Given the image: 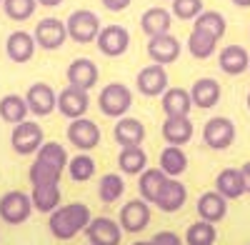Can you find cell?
Returning <instances> with one entry per match:
<instances>
[{
	"mask_svg": "<svg viewBox=\"0 0 250 245\" xmlns=\"http://www.w3.org/2000/svg\"><path fill=\"white\" fill-rule=\"evenodd\" d=\"M90 208L83 203H70V205H58L50 218H48V228L53 238L58 240H70L78 233H85L88 223H90Z\"/></svg>",
	"mask_w": 250,
	"mask_h": 245,
	"instance_id": "cell-1",
	"label": "cell"
},
{
	"mask_svg": "<svg viewBox=\"0 0 250 245\" xmlns=\"http://www.w3.org/2000/svg\"><path fill=\"white\" fill-rule=\"evenodd\" d=\"M133 105V93L123 83H108L98 95V108L108 118H123Z\"/></svg>",
	"mask_w": 250,
	"mask_h": 245,
	"instance_id": "cell-2",
	"label": "cell"
},
{
	"mask_svg": "<svg viewBox=\"0 0 250 245\" xmlns=\"http://www.w3.org/2000/svg\"><path fill=\"white\" fill-rule=\"evenodd\" d=\"M65 28H68L70 40H75L80 45H88V43H95L103 25H100V18L93 10H73L65 20Z\"/></svg>",
	"mask_w": 250,
	"mask_h": 245,
	"instance_id": "cell-3",
	"label": "cell"
},
{
	"mask_svg": "<svg viewBox=\"0 0 250 245\" xmlns=\"http://www.w3.org/2000/svg\"><path fill=\"white\" fill-rule=\"evenodd\" d=\"M33 215V198L23 190H10L0 198V218L8 225H23Z\"/></svg>",
	"mask_w": 250,
	"mask_h": 245,
	"instance_id": "cell-4",
	"label": "cell"
},
{
	"mask_svg": "<svg viewBox=\"0 0 250 245\" xmlns=\"http://www.w3.org/2000/svg\"><path fill=\"white\" fill-rule=\"evenodd\" d=\"M203 143L210 150H228L235 143V122L225 115H215L205 122Z\"/></svg>",
	"mask_w": 250,
	"mask_h": 245,
	"instance_id": "cell-5",
	"label": "cell"
},
{
	"mask_svg": "<svg viewBox=\"0 0 250 245\" xmlns=\"http://www.w3.org/2000/svg\"><path fill=\"white\" fill-rule=\"evenodd\" d=\"M45 143L43 128L35 120H23L13 125V135H10V145L18 155H35L38 148Z\"/></svg>",
	"mask_w": 250,
	"mask_h": 245,
	"instance_id": "cell-6",
	"label": "cell"
},
{
	"mask_svg": "<svg viewBox=\"0 0 250 245\" xmlns=\"http://www.w3.org/2000/svg\"><path fill=\"white\" fill-rule=\"evenodd\" d=\"M68 140H70L73 148H78L83 153L95 150L100 145V128H98V122L95 120H88L85 115L70 120V125H68Z\"/></svg>",
	"mask_w": 250,
	"mask_h": 245,
	"instance_id": "cell-7",
	"label": "cell"
},
{
	"mask_svg": "<svg viewBox=\"0 0 250 245\" xmlns=\"http://www.w3.org/2000/svg\"><path fill=\"white\" fill-rule=\"evenodd\" d=\"M120 228L123 233H140L148 228V223H150V203L148 200H143V198H133L128 200L125 205L120 208Z\"/></svg>",
	"mask_w": 250,
	"mask_h": 245,
	"instance_id": "cell-8",
	"label": "cell"
},
{
	"mask_svg": "<svg viewBox=\"0 0 250 245\" xmlns=\"http://www.w3.org/2000/svg\"><path fill=\"white\" fill-rule=\"evenodd\" d=\"M95 45L103 55H108V58H120L125 55V50L130 48V33L128 28H123V25H105V28H100L98 38H95Z\"/></svg>",
	"mask_w": 250,
	"mask_h": 245,
	"instance_id": "cell-9",
	"label": "cell"
},
{
	"mask_svg": "<svg viewBox=\"0 0 250 245\" xmlns=\"http://www.w3.org/2000/svg\"><path fill=\"white\" fill-rule=\"evenodd\" d=\"M33 35H35L38 48H43V50H60L62 45H65V40H68V28L58 18H43L35 25Z\"/></svg>",
	"mask_w": 250,
	"mask_h": 245,
	"instance_id": "cell-10",
	"label": "cell"
},
{
	"mask_svg": "<svg viewBox=\"0 0 250 245\" xmlns=\"http://www.w3.org/2000/svg\"><path fill=\"white\" fill-rule=\"evenodd\" d=\"M135 88L140 95L145 98H160L165 90H168V70H165V65L160 63H153L148 68H143L138 73V80H135Z\"/></svg>",
	"mask_w": 250,
	"mask_h": 245,
	"instance_id": "cell-11",
	"label": "cell"
},
{
	"mask_svg": "<svg viewBox=\"0 0 250 245\" xmlns=\"http://www.w3.org/2000/svg\"><path fill=\"white\" fill-rule=\"evenodd\" d=\"M85 235H88L90 245H120L123 228L113 218L100 215V218H90L88 228H85Z\"/></svg>",
	"mask_w": 250,
	"mask_h": 245,
	"instance_id": "cell-12",
	"label": "cell"
},
{
	"mask_svg": "<svg viewBox=\"0 0 250 245\" xmlns=\"http://www.w3.org/2000/svg\"><path fill=\"white\" fill-rule=\"evenodd\" d=\"M90 108V95L88 90L83 88H75V85H68L58 93V110L60 115H65L68 120H75V118H83Z\"/></svg>",
	"mask_w": 250,
	"mask_h": 245,
	"instance_id": "cell-13",
	"label": "cell"
},
{
	"mask_svg": "<svg viewBox=\"0 0 250 245\" xmlns=\"http://www.w3.org/2000/svg\"><path fill=\"white\" fill-rule=\"evenodd\" d=\"M180 40L173 38L170 33H163V35H153L148 40V55L153 63H160V65H170L180 58Z\"/></svg>",
	"mask_w": 250,
	"mask_h": 245,
	"instance_id": "cell-14",
	"label": "cell"
},
{
	"mask_svg": "<svg viewBox=\"0 0 250 245\" xmlns=\"http://www.w3.org/2000/svg\"><path fill=\"white\" fill-rule=\"evenodd\" d=\"M25 100H28V108L35 118H45L58 108V95L48 83H33L25 93Z\"/></svg>",
	"mask_w": 250,
	"mask_h": 245,
	"instance_id": "cell-15",
	"label": "cell"
},
{
	"mask_svg": "<svg viewBox=\"0 0 250 245\" xmlns=\"http://www.w3.org/2000/svg\"><path fill=\"white\" fill-rule=\"evenodd\" d=\"M65 78H68V85L90 90V88H95V83H98L100 70H98V65L93 63L90 58H75L73 63L68 65V70H65Z\"/></svg>",
	"mask_w": 250,
	"mask_h": 245,
	"instance_id": "cell-16",
	"label": "cell"
},
{
	"mask_svg": "<svg viewBox=\"0 0 250 245\" xmlns=\"http://www.w3.org/2000/svg\"><path fill=\"white\" fill-rule=\"evenodd\" d=\"M220 95L223 88L215 78H198L195 83L190 85V98H193V105L200 110H210L220 103Z\"/></svg>",
	"mask_w": 250,
	"mask_h": 245,
	"instance_id": "cell-17",
	"label": "cell"
},
{
	"mask_svg": "<svg viewBox=\"0 0 250 245\" xmlns=\"http://www.w3.org/2000/svg\"><path fill=\"white\" fill-rule=\"evenodd\" d=\"M35 45H38L35 35H30L25 30H15L5 40V53H8V58L13 60L15 65H23V63H28V60H33Z\"/></svg>",
	"mask_w": 250,
	"mask_h": 245,
	"instance_id": "cell-18",
	"label": "cell"
},
{
	"mask_svg": "<svg viewBox=\"0 0 250 245\" xmlns=\"http://www.w3.org/2000/svg\"><path fill=\"white\" fill-rule=\"evenodd\" d=\"M185 200H188V188L178 178H168L160 195L155 198V208L163 210V213H178L185 205Z\"/></svg>",
	"mask_w": 250,
	"mask_h": 245,
	"instance_id": "cell-19",
	"label": "cell"
},
{
	"mask_svg": "<svg viewBox=\"0 0 250 245\" xmlns=\"http://www.w3.org/2000/svg\"><path fill=\"white\" fill-rule=\"evenodd\" d=\"M163 138L168 145H185L193 138V122L190 115H165L163 122Z\"/></svg>",
	"mask_w": 250,
	"mask_h": 245,
	"instance_id": "cell-20",
	"label": "cell"
},
{
	"mask_svg": "<svg viewBox=\"0 0 250 245\" xmlns=\"http://www.w3.org/2000/svg\"><path fill=\"white\" fill-rule=\"evenodd\" d=\"M113 138L120 148L125 145H143L145 140V125L138 120V118H118L115 128H113Z\"/></svg>",
	"mask_w": 250,
	"mask_h": 245,
	"instance_id": "cell-21",
	"label": "cell"
},
{
	"mask_svg": "<svg viewBox=\"0 0 250 245\" xmlns=\"http://www.w3.org/2000/svg\"><path fill=\"white\" fill-rule=\"evenodd\" d=\"M198 215L208 223H220L228 215V198H223L218 190H208L198 198Z\"/></svg>",
	"mask_w": 250,
	"mask_h": 245,
	"instance_id": "cell-22",
	"label": "cell"
},
{
	"mask_svg": "<svg viewBox=\"0 0 250 245\" xmlns=\"http://www.w3.org/2000/svg\"><path fill=\"white\" fill-rule=\"evenodd\" d=\"M215 190L228 198V200H238L245 195V180H243V173L240 168H225L218 173L215 178Z\"/></svg>",
	"mask_w": 250,
	"mask_h": 245,
	"instance_id": "cell-23",
	"label": "cell"
},
{
	"mask_svg": "<svg viewBox=\"0 0 250 245\" xmlns=\"http://www.w3.org/2000/svg\"><path fill=\"white\" fill-rule=\"evenodd\" d=\"M160 103H163L165 115H190V110L195 108L190 90H185V88H168L160 95Z\"/></svg>",
	"mask_w": 250,
	"mask_h": 245,
	"instance_id": "cell-24",
	"label": "cell"
},
{
	"mask_svg": "<svg viewBox=\"0 0 250 245\" xmlns=\"http://www.w3.org/2000/svg\"><path fill=\"white\" fill-rule=\"evenodd\" d=\"M218 65H220V70L228 73V75H240V73H245L248 65H250V55H248V50H245L243 45H228V48H223L220 55H218Z\"/></svg>",
	"mask_w": 250,
	"mask_h": 245,
	"instance_id": "cell-25",
	"label": "cell"
},
{
	"mask_svg": "<svg viewBox=\"0 0 250 245\" xmlns=\"http://www.w3.org/2000/svg\"><path fill=\"white\" fill-rule=\"evenodd\" d=\"M170 25H173V13L165 10V8H150V10H145L143 18H140V28H143V33L148 38L170 33Z\"/></svg>",
	"mask_w": 250,
	"mask_h": 245,
	"instance_id": "cell-26",
	"label": "cell"
},
{
	"mask_svg": "<svg viewBox=\"0 0 250 245\" xmlns=\"http://www.w3.org/2000/svg\"><path fill=\"white\" fill-rule=\"evenodd\" d=\"M30 198H33V208H35L38 213H48V215H50V213L60 205V198H62V193H60V183H48V185H33Z\"/></svg>",
	"mask_w": 250,
	"mask_h": 245,
	"instance_id": "cell-27",
	"label": "cell"
},
{
	"mask_svg": "<svg viewBox=\"0 0 250 245\" xmlns=\"http://www.w3.org/2000/svg\"><path fill=\"white\" fill-rule=\"evenodd\" d=\"M118 168L125 175H140L145 168H148V153H145L140 145H125L118 153Z\"/></svg>",
	"mask_w": 250,
	"mask_h": 245,
	"instance_id": "cell-28",
	"label": "cell"
},
{
	"mask_svg": "<svg viewBox=\"0 0 250 245\" xmlns=\"http://www.w3.org/2000/svg\"><path fill=\"white\" fill-rule=\"evenodd\" d=\"M30 115V108H28V100L23 95H3L0 98V118H3L5 122H10V125H18V122L28 120Z\"/></svg>",
	"mask_w": 250,
	"mask_h": 245,
	"instance_id": "cell-29",
	"label": "cell"
},
{
	"mask_svg": "<svg viewBox=\"0 0 250 245\" xmlns=\"http://www.w3.org/2000/svg\"><path fill=\"white\" fill-rule=\"evenodd\" d=\"M165 180H168V175H165L160 168H145L140 175H138V190H140V198L148 200V203H155V198L160 195Z\"/></svg>",
	"mask_w": 250,
	"mask_h": 245,
	"instance_id": "cell-30",
	"label": "cell"
},
{
	"mask_svg": "<svg viewBox=\"0 0 250 245\" xmlns=\"http://www.w3.org/2000/svg\"><path fill=\"white\" fill-rule=\"evenodd\" d=\"M160 170L168 178H180L188 170V155L180 145H168L160 153Z\"/></svg>",
	"mask_w": 250,
	"mask_h": 245,
	"instance_id": "cell-31",
	"label": "cell"
},
{
	"mask_svg": "<svg viewBox=\"0 0 250 245\" xmlns=\"http://www.w3.org/2000/svg\"><path fill=\"white\" fill-rule=\"evenodd\" d=\"M218 48V38L205 33V30H198L193 28V33L188 35V53H190L195 60H208Z\"/></svg>",
	"mask_w": 250,
	"mask_h": 245,
	"instance_id": "cell-32",
	"label": "cell"
},
{
	"mask_svg": "<svg viewBox=\"0 0 250 245\" xmlns=\"http://www.w3.org/2000/svg\"><path fill=\"white\" fill-rule=\"evenodd\" d=\"M215 240H218L215 223H208L203 218L190 223L185 230V245H215Z\"/></svg>",
	"mask_w": 250,
	"mask_h": 245,
	"instance_id": "cell-33",
	"label": "cell"
},
{
	"mask_svg": "<svg viewBox=\"0 0 250 245\" xmlns=\"http://www.w3.org/2000/svg\"><path fill=\"white\" fill-rule=\"evenodd\" d=\"M35 158L43 160V163H48V165H53V168H58V170H65V168H68V160H70L68 150L62 148L60 143H55V140L43 143V145L38 148Z\"/></svg>",
	"mask_w": 250,
	"mask_h": 245,
	"instance_id": "cell-34",
	"label": "cell"
},
{
	"mask_svg": "<svg viewBox=\"0 0 250 245\" xmlns=\"http://www.w3.org/2000/svg\"><path fill=\"white\" fill-rule=\"evenodd\" d=\"M95 158L93 155H88V153H78L75 158H70L68 160V173H70V178L75 180V183H88L93 175H95Z\"/></svg>",
	"mask_w": 250,
	"mask_h": 245,
	"instance_id": "cell-35",
	"label": "cell"
},
{
	"mask_svg": "<svg viewBox=\"0 0 250 245\" xmlns=\"http://www.w3.org/2000/svg\"><path fill=\"white\" fill-rule=\"evenodd\" d=\"M123 193H125V180H123V175H118V173H105L100 178V183H98V195H100V200L103 203H115V200H120L123 198Z\"/></svg>",
	"mask_w": 250,
	"mask_h": 245,
	"instance_id": "cell-36",
	"label": "cell"
},
{
	"mask_svg": "<svg viewBox=\"0 0 250 245\" xmlns=\"http://www.w3.org/2000/svg\"><path fill=\"white\" fill-rule=\"evenodd\" d=\"M193 28H198V30H205V33H210V35H215L218 40L225 35V30H228V23H225V18H223V13H218V10H203L198 18H195V25Z\"/></svg>",
	"mask_w": 250,
	"mask_h": 245,
	"instance_id": "cell-37",
	"label": "cell"
},
{
	"mask_svg": "<svg viewBox=\"0 0 250 245\" xmlns=\"http://www.w3.org/2000/svg\"><path fill=\"white\" fill-rule=\"evenodd\" d=\"M60 178H62V170L48 165V163L38 160V158H35V163H33L30 170H28L30 185H48V183H60Z\"/></svg>",
	"mask_w": 250,
	"mask_h": 245,
	"instance_id": "cell-38",
	"label": "cell"
},
{
	"mask_svg": "<svg viewBox=\"0 0 250 245\" xmlns=\"http://www.w3.org/2000/svg\"><path fill=\"white\" fill-rule=\"evenodd\" d=\"M35 8H38V0H3V13L15 23L30 20Z\"/></svg>",
	"mask_w": 250,
	"mask_h": 245,
	"instance_id": "cell-39",
	"label": "cell"
},
{
	"mask_svg": "<svg viewBox=\"0 0 250 245\" xmlns=\"http://www.w3.org/2000/svg\"><path fill=\"white\" fill-rule=\"evenodd\" d=\"M203 10H205L203 0H173V5H170V13L178 20H195Z\"/></svg>",
	"mask_w": 250,
	"mask_h": 245,
	"instance_id": "cell-40",
	"label": "cell"
},
{
	"mask_svg": "<svg viewBox=\"0 0 250 245\" xmlns=\"http://www.w3.org/2000/svg\"><path fill=\"white\" fill-rule=\"evenodd\" d=\"M150 243L153 245H183V238L178 233H173V230H160V233H155L150 238Z\"/></svg>",
	"mask_w": 250,
	"mask_h": 245,
	"instance_id": "cell-41",
	"label": "cell"
},
{
	"mask_svg": "<svg viewBox=\"0 0 250 245\" xmlns=\"http://www.w3.org/2000/svg\"><path fill=\"white\" fill-rule=\"evenodd\" d=\"M100 3H103V8L110 10V13H123L125 8L133 3V0H100Z\"/></svg>",
	"mask_w": 250,
	"mask_h": 245,
	"instance_id": "cell-42",
	"label": "cell"
},
{
	"mask_svg": "<svg viewBox=\"0 0 250 245\" xmlns=\"http://www.w3.org/2000/svg\"><path fill=\"white\" fill-rule=\"evenodd\" d=\"M240 173H243V180H245V193L250 195V160H248L245 165L240 168Z\"/></svg>",
	"mask_w": 250,
	"mask_h": 245,
	"instance_id": "cell-43",
	"label": "cell"
},
{
	"mask_svg": "<svg viewBox=\"0 0 250 245\" xmlns=\"http://www.w3.org/2000/svg\"><path fill=\"white\" fill-rule=\"evenodd\" d=\"M62 3V0H38V5H43V8H58Z\"/></svg>",
	"mask_w": 250,
	"mask_h": 245,
	"instance_id": "cell-44",
	"label": "cell"
},
{
	"mask_svg": "<svg viewBox=\"0 0 250 245\" xmlns=\"http://www.w3.org/2000/svg\"><path fill=\"white\" fill-rule=\"evenodd\" d=\"M235 8H250V0H230Z\"/></svg>",
	"mask_w": 250,
	"mask_h": 245,
	"instance_id": "cell-45",
	"label": "cell"
},
{
	"mask_svg": "<svg viewBox=\"0 0 250 245\" xmlns=\"http://www.w3.org/2000/svg\"><path fill=\"white\" fill-rule=\"evenodd\" d=\"M133 245H153L150 240H138V243H133Z\"/></svg>",
	"mask_w": 250,
	"mask_h": 245,
	"instance_id": "cell-46",
	"label": "cell"
},
{
	"mask_svg": "<svg viewBox=\"0 0 250 245\" xmlns=\"http://www.w3.org/2000/svg\"><path fill=\"white\" fill-rule=\"evenodd\" d=\"M248 108H250V93H248Z\"/></svg>",
	"mask_w": 250,
	"mask_h": 245,
	"instance_id": "cell-47",
	"label": "cell"
},
{
	"mask_svg": "<svg viewBox=\"0 0 250 245\" xmlns=\"http://www.w3.org/2000/svg\"><path fill=\"white\" fill-rule=\"evenodd\" d=\"M0 8H3V0H0Z\"/></svg>",
	"mask_w": 250,
	"mask_h": 245,
	"instance_id": "cell-48",
	"label": "cell"
},
{
	"mask_svg": "<svg viewBox=\"0 0 250 245\" xmlns=\"http://www.w3.org/2000/svg\"><path fill=\"white\" fill-rule=\"evenodd\" d=\"M248 70H250V65H248Z\"/></svg>",
	"mask_w": 250,
	"mask_h": 245,
	"instance_id": "cell-49",
	"label": "cell"
},
{
	"mask_svg": "<svg viewBox=\"0 0 250 245\" xmlns=\"http://www.w3.org/2000/svg\"><path fill=\"white\" fill-rule=\"evenodd\" d=\"M248 245H250V243H248Z\"/></svg>",
	"mask_w": 250,
	"mask_h": 245,
	"instance_id": "cell-50",
	"label": "cell"
}]
</instances>
